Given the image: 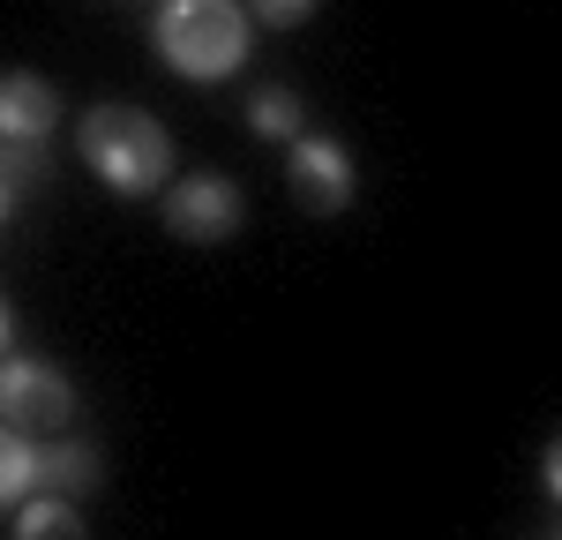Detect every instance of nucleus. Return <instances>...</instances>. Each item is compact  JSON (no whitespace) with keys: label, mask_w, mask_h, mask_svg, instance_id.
I'll return each mask as SVG.
<instances>
[{"label":"nucleus","mask_w":562,"mask_h":540,"mask_svg":"<svg viewBox=\"0 0 562 540\" xmlns=\"http://www.w3.org/2000/svg\"><path fill=\"white\" fill-rule=\"evenodd\" d=\"M76 150L113 195H158L173 173V135L143 105H90L83 128H76Z\"/></svg>","instance_id":"obj_1"},{"label":"nucleus","mask_w":562,"mask_h":540,"mask_svg":"<svg viewBox=\"0 0 562 540\" xmlns=\"http://www.w3.org/2000/svg\"><path fill=\"white\" fill-rule=\"evenodd\" d=\"M150 45L158 60L188 76V83H225L240 60H248V15L240 0H166L158 23H150Z\"/></svg>","instance_id":"obj_2"},{"label":"nucleus","mask_w":562,"mask_h":540,"mask_svg":"<svg viewBox=\"0 0 562 540\" xmlns=\"http://www.w3.org/2000/svg\"><path fill=\"white\" fill-rule=\"evenodd\" d=\"M0 420L23 428V436H53L76 420V383L45 360H23V353H0Z\"/></svg>","instance_id":"obj_3"},{"label":"nucleus","mask_w":562,"mask_h":540,"mask_svg":"<svg viewBox=\"0 0 562 540\" xmlns=\"http://www.w3.org/2000/svg\"><path fill=\"white\" fill-rule=\"evenodd\" d=\"M285 188H293V203H301L307 218H338L352 203V188H360V173H352L346 143H330V135H293L285 143Z\"/></svg>","instance_id":"obj_4"},{"label":"nucleus","mask_w":562,"mask_h":540,"mask_svg":"<svg viewBox=\"0 0 562 540\" xmlns=\"http://www.w3.org/2000/svg\"><path fill=\"white\" fill-rule=\"evenodd\" d=\"M166 233L173 240H195V248H217L240 233V188L225 173H188L166 188Z\"/></svg>","instance_id":"obj_5"},{"label":"nucleus","mask_w":562,"mask_h":540,"mask_svg":"<svg viewBox=\"0 0 562 540\" xmlns=\"http://www.w3.org/2000/svg\"><path fill=\"white\" fill-rule=\"evenodd\" d=\"M53 121H60L53 83L31 76V68H8V76H0V143H45Z\"/></svg>","instance_id":"obj_6"},{"label":"nucleus","mask_w":562,"mask_h":540,"mask_svg":"<svg viewBox=\"0 0 562 540\" xmlns=\"http://www.w3.org/2000/svg\"><path fill=\"white\" fill-rule=\"evenodd\" d=\"M38 481L60 488V495H83V488L105 481V458L90 443H38Z\"/></svg>","instance_id":"obj_7"},{"label":"nucleus","mask_w":562,"mask_h":540,"mask_svg":"<svg viewBox=\"0 0 562 540\" xmlns=\"http://www.w3.org/2000/svg\"><path fill=\"white\" fill-rule=\"evenodd\" d=\"M31 488H38V443L0 420V503H23Z\"/></svg>","instance_id":"obj_8"},{"label":"nucleus","mask_w":562,"mask_h":540,"mask_svg":"<svg viewBox=\"0 0 562 540\" xmlns=\"http://www.w3.org/2000/svg\"><path fill=\"white\" fill-rule=\"evenodd\" d=\"M15 533H23V540H45V533H53V540H76V533H83V518H76V503H68L60 488H45L38 503H23Z\"/></svg>","instance_id":"obj_9"},{"label":"nucleus","mask_w":562,"mask_h":540,"mask_svg":"<svg viewBox=\"0 0 562 540\" xmlns=\"http://www.w3.org/2000/svg\"><path fill=\"white\" fill-rule=\"evenodd\" d=\"M248 128L270 135V143H293L301 135V98L293 90H256L248 98Z\"/></svg>","instance_id":"obj_10"},{"label":"nucleus","mask_w":562,"mask_h":540,"mask_svg":"<svg viewBox=\"0 0 562 540\" xmlns=\"http://www.w3.org/2000/svg\"><path fill=\"white\" fill-rule=\"evenodd\" d=\"M38 180V158H31V143H0V225L15 218V195Z\"/></svg>","instance_id":"obj_11"},{"label":"nucleus","mask_w":562,"mask_h":540,"mask_svg":"<svg viewBox=\"0 0 562 540\" xmlns=\"http://www.w3.org/2000/svg\"><path fill=\"white\" fill-rule=\"evenodd\" d=\"M256 15L270 23V31H293V23L315 15V0H256Z\"/></svg>","instance_id":"obj_12"},{"label":"nucleus","mask_w":562,"mask_h":540,"mask_svg":"<svg viewBox=\"0 0 562 540\" xmlns=\"http://www.w3.org/2000/svg\"><path fill=\"white\" fill-rule=\"evenodd\" d=\"M540 481H548V495H555V503H562V436H555V443H548V458H540Z\"/></svg>","instance_id":"obj_13"},{"label":"nucleus","mask_w":562,"mask_h":540,"mask_svg":"<svg viewBox=\"0 0 562 540\" xmlns=\"http://www.w3.org/2000/svg\"><path fill=\"white\" fill-rule=\"evenodd\" d=\"M8 338H15V315H8V301H0V353H8Z\"/></svg>","instance_id":"obj_14"}]
</instances>
